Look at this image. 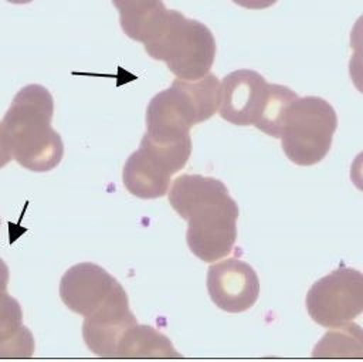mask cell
Listing matches in <instances>:
<instances>
[{
  "label": "cell",
  "mask_w": 363,
  "mask_h": 362,
  "mask_svg": "<svg viewBox=\"0 0 363 362\" xmlns=\"http://www.w3.org/2000/svg\"><path fill=\"white\" fill-rule=\"evenodd\" d=\"M233 1L248 10H262L274 6L278 0H233Z\"/></svg>",
  "instance_id": "18"
},
{
  "label": "cell",
  "mask_w": 363,
  "mask_h": 362,
  "mask_svg": "<svg viewBox=\"0 0 363 362\" xmlns=\"http://www.w3.org/2000/svg\"><path fill=\"white\" fill-rule=\"evenodd\" d=\"M116 358H180L170 339L149 325L128 328L116 348Z\"/></svg>",
  "instance_id": "13"
},
{
  "label": "cell",
  "mask_w": 363,
  "mask_h": 362,
  "mask_svg": "<svg viewBox=\"0 0 363 362\" xmlns=\"http://www.w3.org/2000/svg\"><path fill=\"white\" fill-rule=\"evenodd\" d=\"M54 98L40 84L23 87L3 116L13 159L33 172L52 170L64 156L61 135L52 129Z\"/></svg>",
  "instance_id": "2"
},
{
  "label": "cell",
  "mask_w": 363,
  "mask_h": 362,
  "mask_svg": "<svg viewBox=\"0 0 363 362\" xmlns=\"http://www.w3.org/2000/svg\"><path fill=\"white\" fill-rule=\"evenodd\" d=\"M190 153V136L174 142H157L145 133L139 148L125 162L123 185L136 197H162L167 193L172 177L187 165Z\"/></svg>",
  "instance_id": "6"
},
{
  "label": "cell",
  "mask_w": 363,
  "mask_h": 362,
  "mask_svg": "<svg viewBox=\"0 0 363 362\" xmlns=\"http://www.w3.org/2000/svg\"><path fill=\"white\" fill-rule=\"evenodd\" d=\"M305 305L320 327L337 328L352 322L363 311V275L359 270L339 265L309 288Z\"/></svg>",
  "instance_id": "7"
},
{
  "label": "cell",
  "mask_w": 363,
  "mask_h": 362,
  "mask_svg": "<svg viewBox=\"0 0 363 362\" xmlns=\"http://www.w3.org/2000/svg\"><path fill=\"white\" fill-rule=\"evenodd\" d=\"M142 44L153 60L166 62L172 74L189 81L210 72L217 51L210 28L177 10H167Z\"/></svg>",
  "instance_id": "4"
},
{
  "label": "cell",
  "mask_w": 363,
  "mask_h": 362,
  "mask_svg": "<svg viewBox=\"0 0 363 362\" xmlns=\"http://www.w3.org/2000/svg\"><path fill=\"white\" fill-rule=\"evenodd\" d=\"M336 128V111L326 99L298 97L289 105L279 136L282 150L295 165H315L329 153Z\"/></svg>",
  "instance_id": "5"
},
{
  "label": "cell",
  "mask_w": 363,
  "mask_h": 362,
  "mask_svg": "<svg viewBox=\"0 0 363 362\" xmlns=\"http://www.w3.org/2000/svg\"><path fill=\"white\" fill-rule=\"evenodd\" d=\"M313 348L315 358H362V329L357 324L332 328Z\"/></svg>",
  "instance_id": "16"
},
{
  "label": "cell",
  "mask_w": 363,
  "mask_h": 362,
  "mask_svg": "<svg viewBox=\"0 0 363 362\" xmlns=\"http://www.w3.org/2000/svg\"><path fill=\"white\" fill-rule=\"evenodd\" d=\"M167 197L173 210L189 223L186 241L197 258L211 263L231 253L240 210L221 180L184 173L173 180Z\"/></svg>",
  "instance_id": "1"
},
{
  "label": "cell",
  "mask_w": 363,
  "mask_h": 362,
  "mask_svg": "<svg viewBox=\"0 0 363 362\" xmlns=\"http://www.w3.org/2000/svg\"><path fill=\"white\" fill-rule=\"evenodd\" d=\"M218 102L220 81L214 74L191 81L176 78L149 101L145 133L157 142L184 139L190 136L191 126L216 114Z\"/></svg>",
  "instance_id": "3"
},
{
  "label": "cell",
  "mask_w": 363,
  "mask_h": 362,
  "mask_svg": "<svg viewBox=\"0 0 363 362\" xmlns=\"http://www.w3.org/2000/svg\"><path fill=\"white\" fill-rule=\"evenodd\" d=\"M138 321L129 308L128 294L119 284L109 298L82 324L86 346L101 358H116V348L123 332Z\"/></svg>",
  "instance_id": "9"
},
{
  "label": "cell",
  "mask_w": 363,
  "mask_h": 362,
  "mask_svg": "<svg viewBox=\"0 0 363 362\" xmlns=\"http://www.w3.org/2000/svg\"><path fill=\"white\" fill-rule=\"evenodd\" d=\"M268 85L254 70L228 72L220 84V116L238 126L255 125L268 95Z\"/></svg>",
  "instance_id": "10"
},
{
  "label": "cell",
  "mask_w": 363,
  "mask_h": 362,
  "mask_svg": "<svg viewBox=\"0 0 363 362\" xmlns=\"http://www.w3.org/2000/svg\"><path fill=\"white\" fill-rule=\"evenodd\" d=\"M119 285L105 268L94 263L69 267L60 281V297L72 312L86 317L95 312Z\"/></svg>",
  "instance_id": "11"
},
{
  "label": "cell",
  "mask_w": 363,
  "mask_h": 362,
  "mask_svg": "<svg viewBox=\"0 0 363 362\" xmlns=\"http://www.w3.org/2000/svg\"><path fill=\"white\" fill-rule=\"evenodd\" d=\"M207 291L220 309L231 314L250 309L259 297V278L245 261L230 257L207 270Z\"/></svg>",
  "instance_id": "8"
},
{
  "label": "cell",
  "mask_w": 363,
  "mask_h": 362,
  "mask_svg": "<svg viewBox=\"0 0 363 362\" xmlns=\"http://www.w3.org/2000/svg\"><path fill=\"white\" fill-rule=\"evenodd\" d=\"M11 159H13V156H11L10 145H9L6 132H4L3 122L0 121V169H1L3 166H6Z\"/></svg>",
  "instance_id": "17"
},
{
  "label": "cell",
  "mask_w": 363,
  "mask_h": 362,
  "mask_svg": "<svg viewBox=\"0 0 363 362\" xmlns=\"http://www.w3.org/2000/svg\"><path fill=\"white\" fill-rule=\"evenodd\" d=\"M296 98L298 95L289 87L269 84L262 112L254 126L272 138H279L289 105Z\"/></svg>",
  "instance_id": "15"
},
{
  "label": "cell",
  "mask_w": 363,
  "mask_h": 362,
  "mask_svg": "<svg viewBox=\"0 0 363 362\" xmlns=\"http://www.w3.org/2000/svg\"><path fill=\"white\" fill-rule=\"evenodd\" d=\"M6 1H9V3H11V4H28V3H31L33 0H6Z\"/></svg>",
  "instance_id": "20"
},
{
  "label": "cell",
  "mask_w": 363,
  "mask_h": 362,
  "mask_svg": "<svg viewBox=\"0 0 363 362\" xmlns=\"http://www.w3.org/2000/svg\"><path fill=\"white\" fill-rule=\"evenodd\" d=\"M119 11V23L123 33L143 43L160 23L167 9L162 0H112Z\"/></svg>",
  "instance_id": "14"
},
{
  "label": "cell",
  "mask_w": 363,
  "mask_h": 362,
  "mask_svg": "<svg viewBox=\"0 0 363 362\" xmlns=\"http://www.w3.org/2000/svg\"><path fill=\"white\" fill-rule=\"evenodd\" d=\"M34 338L23 325L20 302L7 291L0 294V358H30Z\"/></svg>",
  "instance_id": "12"
},
{
  "label": "cell",
  "mask_w": 363,
  "mask_h": 362,
  "mask_svg": "<svg viewBox=\"0 0 363 362\" xmlns=\"http://www.w3.org/2000/svg\"><path fill=\"white\" fill-rule=\"evenodd\" d=\"M9 278H10L9 265L3 261V258H0V294L4 292V291H7Z\"/></svg>",
  "instance_id": "19"
}]
</instances>
